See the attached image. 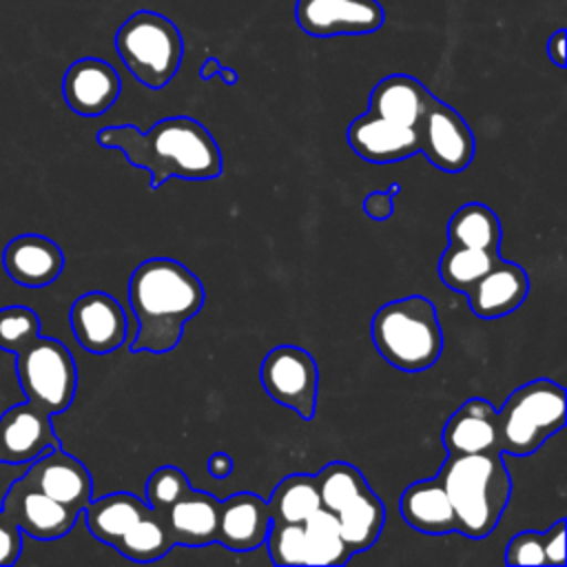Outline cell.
<instances>
[{
  "mask_svg": "<svg viewBox=\"0 0 567 567\" xmlns=\"http://www.w3.org/2000/svg\"><path fill=\"white\" fill-rule=\"evenodd\" d=\"M104 148L122 151L126 162L151 175V188H159L171 177L204 182L221 175V151L208 128L186 115L164 117L142 133L133 124L106 126L95 135Z\"/></svg>",
  "mask_w": 567,
  "mask_h": 567,
  "instance_id": "obj_1",
  "label": "cell"
},
{
  "mask_svg": "<svg viewBox=\"0 0 567 567\" xmlns=\"http://www.w3.org/2000/svg\"><path fill=\"white\" fill-rule=\"evenodd\" d=\"M206 299L202 279L182 261L151 257L128 279V303L137 321L131 352L164 354L177 348L184 326Z\"/></svg>",
  "mask_w": 567,
  "mask_h": 567,
  "instance_id": "obj_2",
  "label": "cell"
},
{
  "mask_svg": "<svg viewBox=\"0 0 567 567\" xmlns=\"http://www.w3.org/2000/svg\"><path fill=\"white\" fill-rule=\"evenodd\" d=\"M436 481L454 507L458 534L478 540L494 532L512 494L503 452L447 454Z\"/></svg>",
  "mask_w": 567,
  "mask_h": 567,
  "instance_id": "obj_3",
  "label": "cell"
},
{
  "mask_svg": "<svg viewBox=\"0 0 567 567\" xmlns=\"http://www.w3.org/2000/svg\"><path fill=\"white\" fill-rule=\"evenodd\" d=\"M379 354L403 372L432 368L443 352V330L434 303L423 295H408L381 306L370 321Z\"/></svg>",
  "mask_w": 567,
  "mask_h": 567,
  "instance_id": "obj_4",
  "label": "cell"
},
{
  "mask_svg": "<svg viewBox=\"0 0 567 567\" xmlns=\"http://www.w3.org/2000/svg\"><path fill=\"white\" fill-rule=\"evenodd\" d=\"M496 427L503 454H534L565 427V388L551 379L523 383L496 410Z\"/></svg>",
  "mask_w": 567,
  "mask_h": 567,
  "instance_id": "obj_5",
  "label": "cell"
},
{
  "mask_svg": "<svg viewBox=\"0 0 567 567\" xmlns=\"http://www.w3.org/2000/svg\"><path fill=\"white\" fill-rule=\"evenodd\" d=\"M115 51L140 84L159 91L179 71L184 38L173 20L142 9L128 16L117 29Z\"/></svg>",
  "mask_w": 567,
  "mask_h": 567,
  "instance_id": "obj_6",
  "label": "cell"
},
{
  "mask_svg": "<svg viewBox=\"0 0 567 567\" xmlns=\"http://www.w3.org/2000/svg\"><path fill=\"white\" fill-rule=\"evenodd\" d=\"M13 354L24 396L51 416L64 412L78 388V368L69 348L58 339L38 334Z\"/></svg>",
  "mask_w": 567,
  "mask_h": 567,
  "instance_id": "obj_7",
  "label": "cell"
},
{
  "mask_svg": "<svg viewBox=\"0 0 567 567\" xmlns=\"http://www.w3.org/2000/svg\"><path fill=\"white\" fill-rule=\"evenodd\" d=\"M259 381L266 394L284 408H290L303 421L317 410L319 370L312 354L299 346L272 348L259 365Z\"/></svg>",
  "mask_w": 567,
  "mask_h": 567,
  "instance_id": "obj_8",
  "label": "cell"
},
{
  "mask_svg": "<svg viewBox=\"0 0 567 567\" xmlns=\"http://www.w3.org/2000/svg\"><path fill=\"white\" fill-rule=\"evenodd\" d=\"M419 151L427 162L445 173L465 171L474 159V133L470 124L450 104L439 97H430L419 124Z\"/></svg>",
  "mask_w": 567,
  "mask_h": 567,
  "instance_id": "obj_9",
  "label": "cell"
},
{
  "mask_svg": "<svg viewBox=\"0 0 567 567\" xmlns=\"http://www.w3.org/2000/svg\"><path fill=\"white\" fill-rule=\"evenodd\" d=\"M385 20L377 0H297L295 22L312 38L365 35L381 29Z\"/></svg>",
  "mask_w": 567,
  "mask_h": 567,
  "instance_id": "obj_10",
  "label": "cell"
},
{
  "mask_svg": "<svg viewBox=\"0 0 567 567\" xmlns=\"http://www.w3.org/2000/svg\"><path fill=\"white\" fill-rule=\"evenodd\" d=\"M0 509L22 534L35 540H55L66 536L80 516V512L47 496L22 476L11 483Z\"/></svg>",
  "mask_w": 567,
  "mask_h": 567,
  "instance_id": "obj_11",
  "label": "cell"
},
{
  "mask_svg": "<svg viewBox=\"0 0 567 567\" xmlns=\"http://www.w3.org/2000/svg\"><path fill=\"white\" fill-rule=\"evenodd\" d=\"M75 341L91 354H109L126 339V315L120 301L102 290L80 295L69 312Z\"/></svg>",
  "mask_w": 567,
  "mask_h": 567,
  "instance_id": "obj_12",
  "label": "cell"
},
{
  "mask_svg": "<svg viewBox=\"0 0 567 567\" xmlns=\"http://www.w3.org/2000/svg\"><path fill=\"white\" fill-rule=\"evenodd\" d=\"M60 447L51 425V414L31 403L29 399L11 405L0 416V463L24 465Z\"/></svg>",
  "mask_w": 567,
  "mask_h": 567,
  "instance_id": "obj_13",
  "label": "cell"
},
{
  "mask_svg": "<svg viewBox=\"0 0 567 567\" xmlns=\"http://www.w3.org/2000/svg\"><path fill=\"white\" fill-rule=\"evenodd\" d=\"M22 478L80 514L93 498V481L89 470L62 447L47 450L33 458Z\"/></svg>",
  "mask_w": 567,
  "mask_h": 567,
  "instance_id": "obj_14",
  "label": "cell"
},
{
  "mask_svg": "<svg viewBox=\"0 0 567 567\" xmlns=\"http://www.w3.org/2000/svg\"><path fill=\"white\" fill-rule=\"evenodd\" d=\"M120 73L100 58L75 60L62 78V95L66 106L82 117L106 113L120 97Z\"/></svg>",
  "mask_w": 567,
  "mask_h": 567,
  "instance_id": "obj_15",
  "label": "cell"
},
{
  "mask_svg": "<svg viewBox=\"0 0 567 567\" xmlns=\"http://www.w3.org/2000/svg\"><path fill=\"white\" fill-rule=\"evenodd\" d=\"M348 144L361 159L370 164L403 162L419 153L416 128L394 124L370 111L350 122Z\"/></svg>",
  "mask_w": 567,
  "mask_h": 567,
  "instance_id": "obj_16",
  "label": "cell"
},
{
  "mask_svg": "<svg viewBox=\"0 0 567 567\" xmlns=\"http://www.w3.org/2000/svg\"><path fill=\"white\" fill-rule=\"evenodd\" d=\"M2 266L4 272L22 288H44L51 286L62 268H64V255L62 248L35 233L18 235L13 237L2 252Z\"/></svg>",
  "mask_w": 567,
  "mask_h": 567,
  "instance_id": "obj_17",
  "label": "cell"
},
{
  "mask_svg": "<svg viewBox=\"0 0 567 567\" xmlns=\"http://www.w3.org/2000/svg\"><path fill=\"white\" fill-rule=\"evenodd\" d=\"M272 525L268 505L255 492H237L219 501L217 540L230 551H252L264 545Z\"/></svg>",
  "mask_w": 567,
  "mask_h": 567,
  "instance_id": "obj_18",
  "label": "cell"
},
{
  "mask_svg": "<svg viewBox=\"0 0 567 567\" xmlns=\"http://www.w3.org/2000/svg\"><path fill=\"white\" fill-rule=\"evenodd\" d=\"M529 292V277L523 266L505 259H496V264L465 292L472 312L478 319H498L525 301Z\"/></svg>",
  "mask_w": 567,
  "mask_h": 567,
  "instance_id": "obj_19",
  "label": "cell"
},
{
  "mask_svg": "<svg viewBox=\"0 0 567 567\" xmlns=\"http://www.w3.org/2000/svg\"><path fill=\"white\" fill-rule=\"evenodd\" d=\"M441 439L447 454H476L498 450L496 408L481 396L467 399L447 419Z\"/></svg>",
  "mask_w": 567,
  "mask_h": 567,
  "instance_id": "obj_20",
  "label": "cell"
},
{
  "mask_svg": "<svg viewBox=\"0 0 567 567\" xmlns=\"http://www.w3.org/2000/svg\"><path fill=\"white\" fill-rule=\"evenodd\" d=\"M166 523L175 545L204 547L217 540L219 501L202 489H188L166 512Z\"/></svg>",
  "mask_w": 567,
  "mask_h": 567,
  "instance_id": "obj_21",
  "label": "cell"
},
{
  "mask_svg": "<svg viewBox=\"0 0 567 567\" xmlns=\"http://www.w3.org/2000/svg\"><path fill=\"white\" fill-rule=\"evenodd\" d=\"M399 512L401 518L421 534L445 536L456 532L454 507L436 476L405 487L399 501Z\"/></svg>",
  "mask_w": 567,
  "mask_h": 567,
  "instance_id": "obj_22",
  "label": "cell"
},
{
  "mask_svg": "<svg viewBox=\"0 0 567 567\" xmlns=\"http://www.w3.org/2000/svg\"><path fill=\"white\" fill-rule=\"evenodd\" d=\"M432 93L412 75L392 73L374 84L368 100V111L394 124L416 128Z\"/></svg>",
  "mask_w": 567,
  "mask_h": 567,
  "instance_id": "obj_23",
  "label": "cell"
},
{
  "mask_svg": "<svg viewBox=\"0 0 567 567\" xmlns=\"http://www.w3.org/2000/svg\"><path fill=\"white\" fill-rule=\"evenodd\" d=\"M148 509V503L140 496L131 492H113L102 498H91L82 514L89 532L113 547Z\"/></svg>",
  "mask_w": 567,
  "mask_h": 567,
  "instance_id": "obj_24",
  "label": "cell"
},
{
  "mask_svg": "<svg viewBox=\"0 0 567 567\" xmlns=\"http://www.w3.org/2000/svg\"><path fill=\"white\" fill-rule=\"evenodd\" d=\"M334 518L339 523L346 545L354 556L359 551L370 549L379 540L385 523V507L377 496V492L368 485L357 496H352L346 505H341L334 512Z\"/></svg>",
  "mask_w": 567,
  "mask_h": 567,
  "instance_id": "obj_25",
  "label": "cell"
},
{
  "mask_svg": "<svg viewBox=\"0 0 567 567\" xmlns=\"http://www.w3.org/2000/svg\"><path fill=\"white\" fill-rule=\"evenodd\" d=\"M266 505L272 523H303L321 507L315 474L297 472L281 478L270 492Z\"/></svg>",
  "mask_w": 567,
  "mask_h": 567,
  "instance_id": "obj_26",
  "label": "cell"
},
{
  "mask_svg": "<svg viewBox=\"0 0 567 567\" xmlns=\"http://www.w3.org/2000/svg\"><path fill=\"white\" fill-rule=\"evenodd\" d=\"M173 545L175 540L171 536L166 516L151 507L113 547L128 560L153 563L166 556Z\"/></svg>",
  "mask_w": 567,
  "mask_h": 567,
  "instance_id": "obj_27",
  "label": "cell"
},
{
  "mask_svg": "<svg viewBox=\"0 0 567 567\" xmlns=\"http://www.w3.org/2000/svg\"><path fill=\"white\" fill-rule=\"evenodd\" d=\"M501 221L496 213L478 202H470L461 206L450 224H447V237L452 246H465V248H483L498 252L501 246Z\"/></svg>",
  "mask_w": 567,
  "mask_h": 567,
  "instance_id": "obj_28",
  "label": "cell"
},
{
  "mask_svg": "<svg viewBox=\"0 0 567 567\" xmlns=\"http://www.w3.org/2000/svg\"><path fill=\"white\" fill-rule=\"evenodd\" d=\"M303 532L310 567H341L350 560L352 551L341 536L334 514L326 507H319L303 520Z\"/></svg>",
  "mask_w": 567,
  "mask_h": 567,
  "instance_id": "obj_29",
  "label": "cell"
},
{
  "mask_svg": "<svg viewBox=\"0 0 567 567\" xmlns=\"http://www.w3.org/2000/svg\"><path fill=\"white\" fill-rule=\"evenodd\" d=\"M498 259V252L483 248L447 246L439 259V277L454 292H467Z\"/></svg>",
  "mask_w": 567,
  "mask_h": 567,
  "instance_id": "obj_30",
  "label": "cell"
},
{
  "mask_svg": "<svg viewBox=\"0 0 567 567\" xmlns=\"http://www.w3.org/2000/svg\"><path fill=\"white\" fill-rule=\"evenodd\" d=\"M264 543L275 565H308L303 523H272Z\"/></svg>",
  "mask_w": 567,
  "mask_h": 567,
  "instance_id": "obj_31",
  "label": "cell"
},
{
  "mask_svg": "<svg viewBox=\"0 0 567 567\" xmlns=\"http://www.w3.org/2000/svg\"><path fill=\"white\" fill-rule=\"evenodd\" d=\"M40 334V319L27 306L0 308V350L16 352L22 343Z\"/></svg>",
  "mask_w": 567,
  "mask_h": 567,
  "instance_id": "obj_32",
  "label": "cell"
},
{
  "mask_svg": "<svg viewBox=\"0 0 567 567\" xmlns=\"http://www.w3.org/2000/svg\"><path fill=\"white\" fill-rule=\"evenodd\" d=\"M190 489L186 474L175 465L157 467L146 481V503L157 512H166L179 496Z\"/></svg>",
  "mask_w": 567,
  "mask_h": 567,
  "instance_id": "obj_33",
  "label": "cell"
},
{
  "mask_svg": "<svg viewBox=\"0 0 567 567\" xmlns=\"http://www.w3.org/2000/svg\"><path fill=\"white\" fill-rule=\"evenodd\" d=\"M505 563L507 565H547L543 534L525 529L512 536L505 549Z\"/></svg>",
  "mask_w": 567,
  "mask_h": 567,
  "instance_id": "obj_34",
  "label": "cell"
},
{
  "mask_svg": "<svg viewBox=\"0 0 567 567\" xmlns=\"http://www.w3.org/2000/svg\"><path fill=\"white\" fill-rule=\"evenodd\" d=\"M401 193V184H390L385 190H372L363 199V213L374 221H385L394 215V197Z\"/></svg>",
  "mask_w": 567,
  "mask_h": 567,
  "instance_id": "obj_35",
  "label": "cell"
},
{
  "mask_svg": "<svg viewBox=\"0 0 567 567\" xmlns=\"http://www.w3.org/2000/svg\"><path fill=\"white\" fill-rule=\"evenodd\" d=\"M22 551V532L4 514L0 516V567L16 565Z\"/></svg>",
  "mask_w": 567,
  "mask_h": 567,
  "instance_id": "obj_36",
  "label": "cell"
},
{
  "mask_svg": "<svg viewBox=\"0 0 567 567\" xmlns=\"http://www.w3.org/2000/svg\"><path fill=\"white\" fill-rule=\"evenodd\" d=\"M565 518H558L547 532H543V547H545V560L547 565H565Z\"/></svg>",
  "mask_w": 567,
  "mask_h": 567,
  "instance_id": "obj_37",
  "label": "cell"
},
{
  "mask_svg": "<svg viewBox=\"0 0 567 567\" xmlns=\"http://www.w3.org/2000/svg\"><path fill=\"white\" fill-rule=\"evenodd\" d=\"M233 467H235V463H233V458H230V454H226V452H215V454H210L208 456V461H206V472L213 476V478H226V476H230L233 474Z\"/></svg>",
  "mask_w": 567,
  "mask_h": 567,
  "instance_id": "obj_38",
  "label": "cell"
},
{
  "mask_svg": "<svg viewBox=\"0 0 567 567\" xmlns=\"http://www.w3.org/2000/svg\"><path fill=\"white\" fill-rule=\"evenodd\" d=\"M565 42H567L565 29L554 31V33L549 35V40H547V55H549V60H551L556 66H560V69L567 64V62H565Z\"/></svg>",
  "mask_w": 567,
  "mask_h": 567,
  "instance_id": "obj_39",
  "label": "cell"
},
{
  "mask_svg": "<svg viewBox=\"0 0 567 567\" xmlns=\"http://www.w3.org/2000/svg\"><path fill=\"white\" fill-rule=\"evenodd\" d=\"M219 69H221V62H219L217 58H206V60L202 62V66H199V78H202V80H210L213 75L219 73Z\"/></svg>",
  "mask_w": 567,
  "mask_h": 567,
  "instance_id": "obj_40",
  "label": "cell"
},
{
  "mask_svg": "<svg viewBox=\"0 0 567 567\" xmlns=\"http://www.w3.org/2000/svg\"><path fill=\"white\" fill-rule=\"evenodd\" d=\"M217 75L221 78V82H224L226 86H235V84H237V80H239V78H237V71H235V69H230V66H224V64H221V69H219V73H217Z\"/></svg>",
  "mask_w": 567,
  "mask_h": 567,
  "instance_id": "obj_41",
  "label": "cell"
},
{
  "mask_svg": "<svg viewBox=\"0 0 567 567\" xmlns=\"http://www.w3.org/2000/svg\"><path fill=\"white\" fill-rule=\"evenodd\" d=\"M0 516H2V509H0Z\"/></svg>",
  "mask_w": 567,
  "mask_h": 567,
  "instance_id": "obj_42",
  "label": "cell"
}]
</instances>
